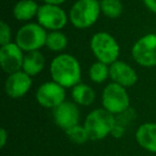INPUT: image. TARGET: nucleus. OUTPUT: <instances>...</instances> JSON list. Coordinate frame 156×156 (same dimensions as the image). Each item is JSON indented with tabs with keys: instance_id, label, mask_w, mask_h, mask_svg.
I'll use <instances>...</instances> for the list:
<instances>
[{
	"instance_id": "nucleus-1",
	"label": "nucleus",
	"mask_w": 156,
	"mask_h": 156,
	"mask_svg": "<svg viewBox=\"0 0 156 156\" xmlns=\"http://www.w3.org/2000/svg\"><path fill=\"white\" fill-rule=\"evenodd\" d=\"M51 79L63 88H73L81 80L80 63L69 54H60L52 59L49 66Z\"/></svg>"
},
{
	"instance_id": "nucleus-2",
	"label": "nucleus",
	"mask_w": 156,
	"mask_h": 156,
	"mask_svg": "<svg viewBox=\"0 0 156 156\" xmlns=\"http://www.w3.org/2000/svg\"><path fill=\"white\" fill-rule=\"evenodd\" d=\"M115 124V115L104 108H98L88 113L83 126L89 135L90 140H102L111 134Z\"/></svg>"
},
{
	"instance_id": "nucleus-3",
	"label": "nucleus",
	"mask_w": 156,
	"mask_h": 156,
	"mask_svg": "<svg viewBox=\"0 0 156 156\" xmlns=\"http://www.w3.org/2000/svg\"><path fill=\"white\" fill-rule=\"evenodd\" d=\"M101 13L98 0H77L69 10V20L75 28L88 29L98 22Z\"/></svg>"
},
{
	"instance_id": "nucleus-4",
	"label": "nucleus",
	"mask_w": 156,
	"mask_h": 156,
	"mask_svg": "<svg viewBox=\"0 0 156 156\" xmlns=\"http://www.w3.org/2000/svg\"><path fill=\"white\" fill-rule=\"evenodd\" d=\"M90 49L98 61L111 65L119 60L120 45L108 32H96L90 40Z\"/></svg>"
},
{
	"instance_id": "nucleus-5",
	"label": "nucleus",
	"mask_w": 156,
	"mask_h": 156,
	"mask_svg": "<svg viewBox=\"0 0 156 156\" xmlns=\"http://www.w3.org/2000/svg\"><path fill=\"white\" fill-rule=\"evenodd\" d=\"M47 32L37 23H28L18 29L15 35V43L24 52L40 50L45 46Z\"/></svg>"
},
{
	"instance_id": "nucleus-6",
	"label": "nucleus",
	"mask_w": 156,
	"mask_h": 156,
	"mask_svg": "<svg viewBox=\"0 0 156 156\" xmlns=\"http://www.w3.org/2000/svg\"><path fill=\"white\" fill-rule=\"evenodd\" d=\"M130 98L126 88L111 81L106 85L102 93L103 108L113 115H119L129 108Z\"/></svg>"
},
{
	"instance_id": "nucleus-7",
	"label": "nucleus",
	"mask_w": 156,
	"mask_h": 156,
	"mask_svg": "<svg viewBox=\"0 0 156 156\" xmlns=\"http://www.w3.org/2000/svg\"><path fill=\"white\" fill-rule=\"evenodd\" d=\"M37 20V24L49 31H61L69 20V15L60 5L47 3L40 5Z\"/></svg>"
},
{
	"instance_id": "nucleus-8",
	"label": "nucleus",
	"mask_w": 156,
	"mask_h": 156,
	"mask_svg": "<svg viewBox=\"0 0 156 156\" xmlns=\"http://www.w3.org/2000/svg\"><path fill=\"white\" fill-rule=\"evenodd\" d=\"M132 57L143 67L156 66V34L147 33L141 37L132 47Z\"/></svg>"
},
{
	"instance_id": "nucleus-9",
	"label": "nucleus",
	"mask_w": 156,
	"mask_h": 156,
	"mask_svg": "<svg viewBox=\"0 0 156 156\" xmlns=\"http://www.w3.org/2000/svg\"><path fill=\"white\" fill-rule=\"evenodd\" d=\"M65 98H66L65 88L55 83L54 80L42 83L37 88L35 93V98L39 105H41L44 108L52 109V110L63 102H65L66 101Z\"/></svg>"
},
{
	"instance_id": "nucleus-10",
	"label": "nucleus",
	"mask_w": 156,
	"mask_h": 156,
	"mask_svg": "<svg viewBox=\"0 0 156 156\" xmlns=\"http://www.w3.org/2000/svg\"><path fill=\"white\" fill-rule=\"evenodd\" d=\"M24 58V51L15 42L0 46V65L8 75L22 71Z\"/></svg>"
},
{
	"instance_id": "nucleus-11",
	"label": "nucleus",
	"mask_w": 156,
	"mask_h": 156,
	"mask_svg": "<svg viewBox=\"0 0 156 156\" xmlns=\"http://www.w3.org/2000/svg\"><path fill=\"white\" fill-rule=\"evenodd\" d=\"M52 118L56 125L65 132L69 128L79 124L80 111L77 104L65 101L52 110Z\"/></svg>"
},
{
	"instance_id": "nucleus-12",
	"label": "nucleus",
	"mask_w": 156,
	"mask_h": 156,
	"mask_svg": "<svg viewBox=\"0 0 156 156\" xmlns=\"http://www.w3.org/2000/svg\"><path fill=\"white\" fill-rule=\"evenodd\" d=\"M32 86V77L24 71L8 75L5 83V91L11 98H20L29 92Z\"/></svg>"
},
{
	"instance_id": "nucleus-13",
	"label": "nucleus",
	"mask_w": 156,
	"mask_h": 156,
	"mask_svg": "<svg viewBox=\"0 0 156 156\" xmlns=\"http://www.w3.org/2000/svg\"><path fill=\"white\" fill-rule=\"evenodd\" d=\"M109 78L112 83H115L127 89L136 85L138 75L134 67L130 66L128 63L118 60L109 65Z\"/></svg>"
},
{
	"instance_id": "nucleus-14",
	"label": "nucleus",
	"mask_w": 156,
	"mask_h": 156,
	"mask_svg": "<svg viewBox=\"0 0 156 156\" xmlns=\"http://www.w3.org/2000/svg\"><path fill=\"white\" fill-rule=\"evenodd\" d=\"M136 141L145 151L156 153V123L147 122L137 128Z\"/></svg>"
},
{
	"instance_id": "nucleus-15",
	"label": "nucleus",
	"mask_w": 156,
	"mask_h": 156,
	"mask_svg": "<svg viewBox=\"0 0 156 156\" xmlns=\"http://www.w3.org/2000/svg\"><path fill=\"white\" fill-rule=\"evenodd\" d=\"M44 67H45V57L40 50L25 54L22 71H24L31 77H34L43 71Z\"/></svg>"
},
{
	"instance_id": "nucleus-16",
	"label": "nucleus",
	"mask_w": 156,
	"mask_h": 156,
	"mask_svg": "<svg viewBox=\"0 0 156 156\" xmlns=\"http://www.w3.org/2000/svg\"><path fill=\"white\" fill-rule=\"evenodd\" d=\"M40 5L34 0H20L14 5L12 13L15 20L20 22H28L37 17Z\"/></svg>"
},
{
	"instance_id": "nucleus-17",
	"label": "nucleus",
	"mask_w": 156,
	"mask_h": 156,
	"mask_svg": "<svg viewBox=\"0 0 156 156\" xmlns=\"http://www.w3.org/2000/svg\"><path fill=\"white\" fill-rule=\"evenodd\" d=\"M72 100L79 106H90L95 101V91L90 86L79 83L72 88Z\"/></svg>"
},
{
	"instance_id": "nucleus-18",
	"label": "nucleus",
	"mask_w": 156,
	"mask_h": 156,
	"mask_svg": "<svg viewBox=\"0 0 156 156\" xmlns=\"http://www.w3.org/2000/svg\"><path fill=\"white\" fill-rule=\"evenodd\" d=\"M69 45L67 37L62 31H49L46 37L45 47H47L50 51L61 52Z\"/></svg>"
},
{
	"instance_id": "nucleus-19",
	"label": "nucleus",
	"mask_w": 156,
	"mask_h": 156,
	"mask_svg": "<svg viewBox=\"0 0 156 156\" xmlns=\"http://www.w3.org/2000/svg\"><path fill=\"white\" fill-rule=\"evenodd\" d=\"M89 78L94 83H102L109 78V65L96 61L89 69Z\"/></svg>"
},
{
	"instance_id": "nucleus-20",
	"label": "nucleus",
	"mask_w": 156,
	"mask_h": 156,
	"mask_svg": "<svg viewBox=\"0 0 156 156\" xmlns=\"http://www.w3.org/2000/svg\"><path fill=\"white\" fill-rule=\"evenodd\" d=\"M101 11L106 17L115 20L121 16L123 5L120 0H101Z\"/></svg>"
},
{
	"instance_id": "nucleus-21",
	"label": "nucleus",
	"mask_w": 156,
	"mask_h": 156,
	"mask_svg": "<svg viewBox=\"0 0 156 156\" xmlns=\"http://www.w3.org/2000/svg\"><path fill=\"white\" fill-rule=\"evenodd\" d=\"M64 133L67 138H69V140L72 141L73 143H75V144H83L88 140H90L89 135H88L87 130H86L83 125L77 124V125L65 130Z\"/></svg>"
},
{
	"instance_id": "nucleus-22",
	"label": "nucleus",
	"mask_w": 156,
	"mask_h": 156,
	"mask_svg": "<svg viewBox=\"0 0 156 156\" xmlns=\"http://www.w3.org/2000/svg\"><path fill=\"white\" fill-rule=\"evenodd\" d=\"M12 31L10 26L5 22L0 23V45H5V44L11 43Z\"/></svg>"
},
{
	"instance_id": "nucleus-23",
	"label": "nucleus",
	"mask_w": 156,
	"mask_h": 156,
	"mask_svg": "<svg viewBox=\"0 0 156 156\" xmlns=\"http://www.w3.org/2000/svg\"><path fill=\"white\" fill-rule=\"evenodd\" d=\"M124 133H125V127H124L122 124L118 123L115 125V127L112 128V130H111V136L115 137V138H121V137H123Z\"/></svg>"
},
{
	"instance_id": "nucleus-24",
	"label": "nucleus",
	"mask_w": 156,
	"mask_h": 156,
	"mask_svg": "<svg viewBox=\"0 0 156 156\" xmlns=\"http://www.w3.org/2000/svg\"><path fill=\"white\" fill-rule=\"evenodd\" d=\"M142 2L149 11L156 14V0H142Z\"/></svg>"
},
{
	"instance_id": "nucleus-25",
	"label": "nucleus",
	"mask_w": 156,
	"mask_h": 156,
	"mask_svg": "<svg viewBox=\"0 0 156 156\" xmlns=\"http://www.w3.org/2000/svg\"><path fill=\"white\" fill-rule=\"evenodd\" d=\"M9 138V135H8V132L5 128H1L0 129V147H3L7 143V140Z\"/></svg>"
},
{
	"instance_id": "nucleus-26",
	"label": "nucleus",
	"mask_w": 156,
	"mask_h": 156,
	"mask_svg": "<svg viewBox=\"0 0 156 156\" xmlns=\"http://www.w3.org/2000/svg\"><path fill=\"white\" fill-rule=\"evenodd\" d=\"M67 0H43L44 3L47 5H61L64 2H66Z\"/></svg>"
}]
</instances>
